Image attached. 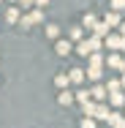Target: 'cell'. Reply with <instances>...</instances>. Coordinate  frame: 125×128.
Wrapping results in <instances>:
<instances>
[{"mask_svg": "<svg viewBox=\"0 0 125 128\" xmlns=\"http://www.w3.org/2000/svg\"><path fill=\"white\" fill-rule=\"evenodd\" d=\"M87 93H90V98H93L95 104H103L106 98H109V93H106V87H103V84H93Z\"/></svg>", "mask_w": 125, "mask_h": 128, "instance_id": "1", "label": "cell"}, {"mask_svg": "<svg viewBox=\"0 0 125 128\" xmlns=\"http://www.w3.org/2000/svg\"><path fill=\"white\" fill-rule=\"evenodd\" d=\"M103 46H106V49L120 52V46H123V36H117V33H109V36L103 38Z\"/></svg>", "mask_w": 125, "mask_h": 128, "instance_id": "2", "label": "cell"}, {"mask_svg": "<svg viewBox=\"0 0 125 128\" xmlns=\"http://www.w3.org/2000/svg\"><path fill=\"white\" fill-rule=\"evenodd\" d=\"M71 49H74V44H71L68 38H60V41L54 44V52H57L60 57H65V54H71Z\"/></svg>", "mask_w": 125, "mask_h": 128, "instance_id": "3", "label": "cell"}, {"mask_svg": "<svg viewBox=\"0 0 125 128\" xmlns=\"http://www.w3.org/2000/svg\"><path fill=\"white\" fill-rule=\"evenodd\" d=\"M109 114H112V109H109L106 104H95V109H93V120H109Z\"/></svg>", "mask_w": 125, "mask_h": 128, "instance_id": "4", "label": "cell"}, {"mask_svg": "<svg viewBox=\"0 0 125 128\" xmlns=\"http://www.w3.org/2000/svg\"><path fill=\"white\" fill-rule=\"evenodd\" d=\"M65 76H68V84H71V82H74V84H82V82H84V68H71Z\"/></svg>", "mask_w": 125, "mask_h": 128, "instance_id": "5", "label": "cell"}, {"mask_svg": "<svg viewBox=\"0 0 125 128\" xmlns=\"http://www.w3.org/2000/svg\"><path fill=\"white\" fill-rule=\"evenodd\" d=\"M106 123H109V126H112V128H125V117H123V114H120V112H112Z\"/></svg>", "mask_w": 125, "mask_h": 128, "instance_id": "6", "label": "cell"}, {"mask_svg": "<svg viewBox=\"0 0 125 128\" xmlns=\"http://www.w3.org/2000/svg\"><path fill=\"white\" fill-rule=\"evenodd\" d=\"M120 63H123V57H120L117 52H112V54L103 57V66H109V68H120Z\"/></svg>", "mask_w": 125, "mask_h": 128, "instance_id": "7", "label": "cell"}, {"mask_svg": "<svg viewBox=\"0 0 125 128\" xmlns=\"http://www.w3.org/2000/svg\"><path fill=\"white\" fill-rule=\"evenodd\" d=\"M103 25L109 27V30H112V27H117V25H120V14H114V11H109V14L103 16Z\"/></svg>", "mask_w": 125, "mask_h": 128, "instance_id": "8", "label": "cell"}, {"mask_svg": "<svg viewBox=\"0 0 125 128\" xmlns=\"http://www.w3.org/2000/svg\"><path fill=\"white\" fill-rule=\"evenodd\" d=\"M68 38H71V41H82V38H84V27H79V25L68 27Z\"/></svg>", "mask_w": 125, "mask_h": 128, "instance_id": "9", "label": "cell"}, {"mask_svg": "<svg viewBox=\"0 0 125 128\" xmlns=\"http://www.w3.org/2000/svg\"><path fill=\"white\" fill-rule=\"evenodd\" d=\"M109 104L112 106H125V93L120 90V93H109Z\"/></svg>", "mask_w": 125, "mask_h": 128, "instance_id": "10", "label": "cell"}, {"mask_svg": "<svg viewBox=\"0 0 125 128\" xmlns=\"http://www.w3.org/2000/svg\"><path fill=\"white\" fill-rule=\"evenodd\" d=\"M5 22H8V25H14V22H19V6H11V8L5 11Z\"/></svg>", "mask_w": 125, "mask_h": 128, "instance_id": "11", "label": "cell"}, {"mask_svg": "<svg viewBox=\"0 0 125 128\" xmlns=\"http://www.w3.org/2000/svg\"><path fill=\"white\" fill-rule=\"evenodd\" d=\"M90 68H103V54H101V52L90 54Z\"/></svg>", "mask_w": 125, "mask_h": 128, "instance_id": "12", "label": "cell"}, {"mask_svg": "<svg viewBox=\"0 0 125 128\" xmlns=\"http://www.w3.org/2000/svg\"><path fill=\"white\" fill-rule=\"evenodd\" d=\"M84 76L90 79V82H98V79L103 76V68H87V74H84Z\"/></svg>", "mask_w": 125, "mask_h": 128, "instance_id": "13", "label": "cell"}, {"mask_svg": "<svg viewBox=\"0 0 125 128\" xmlns=\"http://www.w3.org/2000/svg\"><path fill=\"white\" fill-rule=\"evenodd\" d=\"M95 22H98V19H95V14H84V19H82V27L93 30V27H95Z\"/></svg>", "mask_w": 125, "mask_h": 128, "instance_id": "14", "label": "cell"}, {"mask_svg": "<svg viewBox=\"0 0 125 128\" xmlns=\"http://www.w3.org/2000/svg\"><path fill=\"white\" fill-rule=\"evenodd\" d=\"M57 101L63 104V106H68V104H74V93H68V90H63V93L57 96Z\"/></svg>", "mask_w": 125, "mask_h": 128, "instance_id": "15", "label": "cell"}, {"mask_svg": "<svg viewBox=\"0 0 125 128\" xmlns=\"http://www.w3.org/2000/svg\"><path fill=\"white\" fill-rule=\"evenodd\" d=\"M74 101H79V104H87V101H90V93H87L84 87H82V90H76V93H74Z\"/></svg>", "mask_w": 125, "mask_h": 128, "instance_id": "16", "label": "cell"}, {"mask_svg": "<svg viewBox=\"0 0 125 128\" xmlns=\"http://www.w3.org/2000/svg\"><path fill=\"white\" fill-rule=\"evenodd\" d=\"M30 22H33V25H41V22H44V11H41V8H35V11L30 14Z\"/></svg>", "mask_w": 125, "mask_h": 128, "instance_id": "17", "label": "cell"}, {"mask_svg": "<svg viewBox=\"0 0 125 128\" xmlns=\"http://www.w3.org/2000/svg\"><path fill=\"white\" fill-rule=\"evenodd\" d=\"M46 36L49 38H60V25H46Z\"/></svg>", "mask_w": 125, "mask_h": 128, "instance_id": "18", "label": "cell"}, {"mask_svg": "<svg viewBox=\"0 0 125 128\" xmlns=\"http://www.w3.org/2000/svg\"><path fill=\"white\" fill-rule=\"evenodd\" d=\"M123 87H120V82L117 79H109V84H106V93H120Z\"/></svg>", "mask_w": 125, "mask_h": 128, "instance_id": "19", "label": "cell"}, {"mask_svg": "<svg viewBox=\"0 0 125 128\" xmlns=\"http://www.w3.org/2000/svg\"><path fill=\"white\" fill-rule=\"evenodd\" d=\"M109 6H112V11H114V14H120V11H125V0H112Z\"/></svg>", "mask_w": 125, "mask_h": 128, "instance_id": "20", "label": "cell"}, {"mask_svg": "<svg viewBox=\"0 0 125 128\" xmlns=\"http://www.w3.org/2000/svg\"><path fill=\"white\" fill-rule=\"evenodd\" d=\"M54 84H57V87H68V76H65V74H57V76H54Z\"/></svg>", "mask_w": 125, "mask_h": 128, "instance_id": "21", "label": "cell"}, {"mask_svg": "<svg viewBox=\"0 0 125 128\" xmlns=\"http://www.w3.org/2000/svg\"><path fill=\"white\" fill-rule=\"evenodd\" d=\"M19 27H33V22H30V14H25V16H19Z\"/></svg>", "mask_w": 125, "mask_h": 128, "instance_id": "22", "label": "cell"}, {"mask_svg": "<svg viewBox=\"0 0 125 128\" xmlns=\"http://www.w3.org/2000/svg\"><path fill=\"white\" fill-rule=\"evenodd\" d=\"M82 128H95V120H93V117H84V120H82Z\"/></svg>", "mask_w": 125, "mask_h": 128, "instance_id": "23", "label": "cell"}, {"mask_svg": "<svg viewBox=\"0 0 125 128\" xmlns=\"http://www.w3.org/2000/svg\"><path fill=\"white\" fill-rule=\"evenodd\" d=\"M33 6H38V8L44 11V6H49V0H33Z\"/></svg>", "mask_w": 125, "mask_h": 128, "instance_id": "24", "label": "cell"}, {"mask_svg": "<svg viewBox=\"0 0 125 128\" xmlns=\"http://www.w3.org/2000/svg\"><path fill=\"white\" fill-rule=\"evenodd\" d=\"M16 3H19L22 8H30V6H33V0H16Z\"/></svg>", "mask_w": 125, "mask_h": 128, "instance_id": "25", "label": "cell"}, {"mask_svg": "<svg viewBox=\"0 0 125 128\" xmlns=\"http://www.w3.org/2000/svg\"><path fill=\"white\" fill-rule=\"evenodd\" d=\"M117 27H120V36L125 38V25H117Z\"/></svg>", "mask_w": 125, "mask_h": 128, "instance_id": "26", "label": "cell"}, {"mask_svg": "<svg viewBox=\"0 0 125 128\" xmlns=\"http://www.w3.org/2000/svg\"><path fill=\"white\" fill-rule=\"evenodd\" d=\"M117 71H123V74H125V60H123V63H120V68H117Z\"/></svg>", "mask_w": 125, "mask_h": 128, "instance_id": "27", "label": "cell"}, {"mask_svg": "<svg viewBox=\"0 0 125 128\" xmlns=\"http://www.w3.org/2000/svg\"><path fill=\"white\" fill-rule=\"evenodd\" d=\"M120 87H125V74H123V79H120Z\"/></svg>", "mask_w": 125, "mask_h": 128, "instance_id": "28", "label": "cell"}, {"mask_svg": "<svg viewBox=\"0 0 125 128\" xmlns=\"http://www.w3.org/2000/svg\"><path fill=\"white\" fill-rule=\"evenodd\" d=\"M11 3H16V0H11Z\"/></svg>", "mask_w": 125, "mask_h": 128, "instance_id": "29", "label": "cell"}]
</instances>
